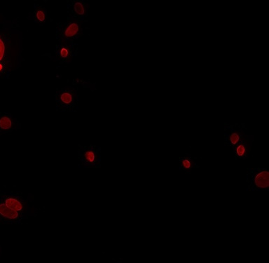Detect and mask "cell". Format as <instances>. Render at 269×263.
Here are the masks:
<instances>
[{"label":"cell","instance_id":"cell-1","mask_svg":"<svg viewBox=\"0 0 269 263\" xmlns=\"http://www.w3.org/2000/svg\"><path fill=\"white\" fill-rule=\"evenodd\" d=\"M86 20L67 19L66 22H58L56 25V38L58 42H75L84 35V25Z\"/></svg>","mask_w":269,"mask_h":263},{"label":"cell","instance_id":"cell-2","mask_svg":"<svg viewBox=\"0 0 269 263\" xmlns=\"http://www.w3.org/2000/svg\"><path fill=\"white\" fill-rule=\"evenodd\" d=\"M78 89L75 86H65L58 89L55 94L56 110L60 112H75L78 108Z\"/></svg>","mask_w":269,"mask_h":263},{"label":"cell","instance_id":"cell-3","mask_svg":"<svg viewBox=\"0 0 269 263\" xmlns=\"http://www.w3.org/2000/svg\"><path fill=\"white\" fill-rule=\"evenodd\" d=\"M0 201L4 202L6 206L19 213L25 219H28L30 216L36 215L32 211L30 203H28V198L22 197L20 192L12 191L2 192L0 194Z\"/></svg>","mask_w":269,"mask_h":263},{"label":"cell","instance_id":"cell-4","mask_svg":"<svg viewBox=\"0 0 269 263\" xmlns=\"http://www.w3.org/2000/svg\"><path fill=\"white\" fill-rule=\"evenodd\" d=\"M246 182L248 192L269 191V172L267 168H248Z\"/></svg>","mask_w":269,"mask_h":263},{"label":"cell","instance_id":"cell-5","mask_svg":"<svg viewBox=\"0 0 269 263\" xmlns=\"http://www.w3.org/2000/svg\"><path fill=\"white\" fill-rule=\"evenodd\" d=\"M79 168H99L101 166V147L93 145L78 147Z\"/></svg>","mask_w":269,"mask_h":263},{"label":"cell","instance_id":"cell-6","mask_svg":"<svg viewBox=\"0 0 269 263\" xmlns=\"http://www.w3.org/2000/svg\"><path fill=\"white\" fill-rule=\"evenodd\" d=\"M78 44L76 42L63 41L56 44L54 51V56L51 59L58 62V66L62 67L68 65L78 54Z\"/></svg>","mask_w":269,"mask_h":263},{"label":"cell","instance_id":"cell-7","mask_svg":"<svg viewBox=\"0 0 269 263\" xmlns=\"http://www.w3.org/2000/svg\"><path fill=\"white\" fill-rule=\"evenodd\" d=\"M67 3V19L86 20L89 16V4L84 0H68Z\"/></svg>","mask_w":269,"mask_h":263},{"label":"cell","instance_id":"cell-8","mask_svg":"<svg viewBox=\"0 0 269 263\" xmlns=\"http://www.w3.org/2000/svg\"><path fill=\"white\" fill-rule=\"evenodd\" d=\"M27 220L25 217L6 206L0 201V225L1 224H22Z\"/></svg>","mask_w":269,"mask_h":263},{"label":"cell","instance_id":"cell-9","mask_svg":"<svg viewBox=\"0 0 269 263\" xmlns=\"http://www.w3.org/2000/svg\"><path fill=\"white\" fill-rule=\"evenodd\" d=\"M253 139L254 137L252 136H244L238 142V145L233 147V152L236 160L240 159L244 160L248 158L251 151Z\"/></svg>","mask_w":269,"mask_h":263},{"label":"cell","instance_id":"cell-10","mask_svg":"<svg viewBox=\"0 0 269 263\" xmlns=\"http://www.w3.org/2000/svg\"><path fill=\"white\" fill-rule=\"evenodd\" d=\"M20 124L16 119L10 115L0 116V133H9L20 129Z\"/></svg>","mask_w":269,"mask_h":263},{"label":"cell","instance_id":"cell-11","mask_svg":"<svg viewBox=\"0 0 269 263\" xmlns=\"http://www.w3.org/2000/svg\"><path fill=\"white\" fill-rule=\"evenodd\" d=\"M48 13L46 8L41 5L35 4L33 12L29 14L28 19L33 20L35 23L42 25L48 20Z\"/></svg>","mask_w":269,"mask_h":263},{"label":"cell","instance_id":"cell-12","mask_svg":"<svg viewBox=\"0 0 269 263\" xmlns=\"http://www.w3.org/2000/svg\"><path fill=\"white\" fill-rule=\"evenodd\" d=\"M228 130H230V131L225 134V144L231 146L233 148L244 137V134L243 130L237 129L233 126L229 127Z\"/></svg>","mask_w":269,"mask_h":263},{"label":"cell","instance_id":"cell-13","mask_svg":"<svg viewBox=\"0 0 269 263\" xmlns=\"http://www.w3.org/2000/svg\"><path fill=\"white\" fill-rule=\"evenodd\" d=\"M199 168L200 166L196 164L190 154L187 153L185 156L179 159V171H184L187 174H191L192 170Z\"/></svg>","mask_w":269,"mask_h":263},{"label":"cell","instance_id":"cell-14","mask_svg":"<svg viewBox=\"0 0 269 263\" xmlns=\"http://www.w3.org/2000/svg\"><path fill=\"white\" fill-rule=\"evenodd\" d=\"M5 44H4L3 40L0 38V73L4 70V67H6V65H4L2 62L3 59H4V55H5L6 52Z\"/></svg>","mask_w":269,"mask_h":263},{"label":"cell","instance_id":"cell-15","mask_svg":"<svg viewBox=\"0 0 269 263\" xmlns=\"http://www.w3.org/2000/svg\"><path fill=\"white\" fill-rule=\"evenodd\" d=\"M115 262L113 263H123L122 259H119L118 261H116V260H114Z\"/></svg>","mask_w":269,"mask_h":263},{"label":"cell","instance_id":"cell-16","mask_svg":"<svg viewBox=\"0 0 269 263\" xmlns=\"http://www.w3.org/2000/svg\"><path fill=\"white\" fill-rule=\"evenodd\" d=\"M1 253H2V248H1V244H0V256H1Z\"/></svg>","mask_w":269,"mask_h":263}]
</instances>
